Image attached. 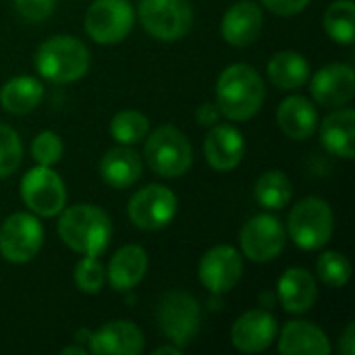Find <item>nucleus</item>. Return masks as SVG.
I'll return each instance as SVG.
<instances>
[{
	"instance_id": "f257e3e1",
	"label": "nucleus",
	"mask_w": 355,
	"mask_h": 355,
	"mask_svg": "<svg viewBox=\"0 0 355 355\" xmlns=\"http://www.w3.org/2000/svg\"><path fill=\"white\" fill-rule=\"evenodd\" d=\"M264 98V79L250 64H231L216 81V106L231 121H250L262 108Z\"/></svg>"
},
{
	"instance_id": "f03ea898",
	"label": "nucleus",
	"mask_w": 355,
	"mask_h": 355,
	"mask_svg": "<svg viewBox=\"0 0 355 355\" xmlns=\"http://www.w3.org/2000/svg\"><path fill=\"white\" fill-rule=\"evenodd\" d=\"M58 235L67 248L81 256H100L110 245L112 223L94 204H75L60 214Z\"/></svg>"
},
{
	"instance_id": "7ed1b4c3",
	"label": "nucleus",
	"mask_w": 355,
	"mask_h": 355,
	"mask_svg": "<svg viewBox=\"0 0 355 355\" xmlns=\"http://www.w3.org/2000/svg\"><path fill=\"white\" fill-rule=\"evenodd\" d=\"M92 56L87 46L73 35L48 37L35 50V71L52 83H73L89 69Z\"/></svg>"
},
{
	"instance_id": "20e7f679",
	"label": "nucleus",
	"mask_w": 355,
	"mask_h": 355,
	"mask_svg": "<svg viewBox=\"0 0 355 355\" xmlns=\"http://www.w3.org/2000/svg\"><path fill=\"white\" fill-rule=\"evenodd\" d=\"M144 156L150 168L166 179L181 177L193 162V150L183 131L173 125H162L146 139Z\"/></svg>"
},
{
	"instance_id": "39448f33",
	"label": "nucleus",
	"mask_w": 355,
	"mask_h": 355,
	"mask_svg": "<svg viewBox=\"0 0 355 355\" xmlns=\"http://www.w3.org/2000/svg\"><path fill=\"white\" fill-rule=\"evenodd\" d=\"M335 229L331 206L322 198H306L289 212V237L302 250L314 252L324 248Z\"/></svg>"
},
{
	"instance_id": "423d86ee",
	"label": "nucleus",
	"mask_w": 355,
	"mask_h": 355,
	"mask_svg": "<svg viewBox=\"0 0 355 355\" xmlns=\"http://www.w3.org/2000/svg\"><path fill=\"white\" fill-rule=\"evenodd\" d=\"M160 333L177 347L185 349L198 335L202 310L193 295L185 291H168L156 310Z\"/></svg>"
},
{
	"instance_id": "0eeeda50",
	"label": "nucleus",
	"mask_w": 355,
	"mask_h": 355,
	"mask_svg": "<svg viewBox=\"0 0 355 355\" xmlns=\"http://www.w3.org/2000/svg\"><path fill=\"white\" fill-rule=\"evenodd\" d=\"M139 21L156 40L175 42L191 29L193 8L189 0H139Z\"/></svg>"
},
{
	"instance_id": "6e6552de",
	"label": "nucleus",
	"mask_w": 355,
	"mask_h": 355,
	"mask_svg": "<svg viewBox=\"0 0 355 355\" xmlns=\"http://www.w3.org/2000/svg\"><path fill=\"white\" fill-rule=\"evenodd\" d=\"M135 23V10L129 0H94L85 12V31L98 44H119Z\"/></svg>"
},
{
	"instance_id": "1a4fd4ad",
	"label": "nucleus",
	"mask_w": 355,
	"mask_h": 355,
	"mask_svg": "<svg viewBox=\"0 0 355 355\" xmlns=\"http://www.w3.org/2000/svg\"><path fill=\"white\" fill-rule=\"evenodd\" d=\"M21 200L25 206L44 218L56 216L67 204V189L62 179L50 166H33L21 179Z\"/></svg>"
},
{
	"instance_id": "9d476101",
	"label": "nucleus",
	"mask_w": 355,
	"mask_h": 355,
	"mask_svg": "<svg viewBox=\"0 0 355 355\" xmlns=\"http://www.w3.org/2000/svg\"><path fill=\"white\" fill-rule=\"evenodd\" d=\"M44 243L42 223L27 212L10 214L0 227V254L12 264H25L37 256Z\"/></svg>"
},
{
	"instance_id": "9b49d317",
	"label": "nucleus",
	"mask_w": 355,
	"mask_h": 355,
	"mask_svg": "<svg viewBox=\"0 0 355 355\" xmlns=\"http://www.w3.org/2000/svg\"><path fill=\"white\" fill-rule=\"evenodd\" d=\"M243 256L254 262H270L279 258L287 243V231L283 223L272 214L252 216L239 233Z\"/></svg>"
},
{
	"instance_id": "f8f14e48",
	"label": "nucleus",
	"mask_w": 355,
	"mask_h": 355,
	"mask_svg": "<svg viewBox=\"0 0 355 355\" xmlns=\"http://www.w3.org/2000/svg\"><path fill=\"white\" fill-rule=\"evenodd\" d=\"M129 218L144 231L166 227L177 214V196L164 185H148L129 200Z\"/></svg>"
},
{
	"instance_id": "ddd939ff",
	"label": "nucleus",
	"mask_w": 355,
	"mask_h": 355,
	"mask_svg": "<svg viewBox=\"0 0 355 355\" xmlns=\"http://www.w3.org/2000/svg\"><path fill=\"white\" fill-rule=\"evenodd\" d=\"M198 275H200V283L208 291L227 293L239 283L243 275L241 256L233 245H216L202 256Z\"/></svg>"
},
{
	"instance_id": "4468645a",
	"label": "nucleus",
	"mask_w": 355,
	"mask_h": 355,
	"mask_svg": "<svg viewBox=\"0 0 355 355\" xmlns=\"http://www.w3.org/2000/svg\"><path fill=\"white\" fill-rule=\"evenodd\" d=\"M277 339V318L266 310L241 314L231 329V343L243 354H260Z\"/></svg>"
},
{
	"instance_id": "2eb2a0df",
	"label": "nucleus",
	"mask_w": 355,
	"mask_h": 355,
	"mask_svg": "<svg viewBox=\"0 0 355 355\" xmlns=\"http://www.w3.org/2000/svg\"><path fill=\"white\" fill-rule=\"evenodd\" d=\"M355 94V73L352 64L335 62L322 67L312 79V96L320 106L335 108L352 102Z\"/></svg>"
},
{
	"instance_id": "dca6fc26",
	"label": "nucleus",
	"mask_w": 355,
	"mask_h": 355,
	"mask_svg": "<svg viewBox=\"0 0 355 355\" xmlns=\"http://www.w3.org/2000/svg\"><path fill=\"white\" fill-rule=\"evenodd\" d=\"M144 345V333L127 320L108 322L89 335V352L94 355H139Z\"/></svg>"
},
{
	"instance_id": "f3484780",
	"label": "nucleus",
	"mask_w": 355,
	"mask_h": 355,
	"mask_svg": "<svg viewBox=\"0 0 355 355\" xmlns=\"http://www.w3.org/2000/svg\"><path fill=\"white\" fill-rule=\"evenodd\" d=\"M262 27H264V15L260 6H256L254 2H237L225 12L220 23V33L231 46L245 48L260 37Z\"/></svg>"
},
{
	"instance_id": "a211bd4d",
	"label": "nucleus",
	"mask_w": 355,
	"mask_h": 355,
	"mask_svg": "<svg viewBox=\"0 0 355 355\" xmlns=\"http://www.w3.org/2000/svg\"><path fill=\"white\" fill-rule=\"evenodd\" d=\"M243 135L231 125H214L204 141V156L216 171H233L243 160Z\"/></svg>"
},
{
	"instance_id": "6ab92c4d",
	"label": "nucleus",
	"mask_w": 355,
	"mask_h": 355,
	"mask_svg": "<svg viewBox=\"0 0 355 355\" xmlns=\"http://www.w3.org/2000/svg\"><path fill=\"white\" fill-rule=\"evenodd\" d=\"M279 352L283 355H329L333 347L322 329L306 320H293L281 331Z\"/></svg>"
},
{
	"instance_id": "aec40b11",
	"label": "nucleus",
	"mask_w": 355,
	"mask_h": 355,
	"mask_svg": "<svg viewBox=\"0 0 355 355\" xmlns=\"http://www.w3.org/2000/svg\"><path fill=\"white\" fill-rule=\"evenodd\" d=\"M281 306L291 314L308 312L318 297V287L314 277L306 268H289L283 272L277 285Z\"/></svg>"
},
{
	"instance_id": "412c9836",
	"label": "nucleus",
	"mask_w": 355,
	"mask_h": 355,
	"mask_svg": "<svg viewBox=\"0 0 355 355\" xmlns=\"http://www.w3.org/2000/svg\"><path fill=\"white\" fill-rule=\"evenodd\" d=\"M277 121L281 131L295 139H308L310 135H314L316 127H318V110L316 106L304 98V96H289L281 102L279 110H277Z\"/></svg>"
},
{
	"instance_id": "4be33fe9",
	"label": "nucleus",
	"mask_w": 355,
	"mask_h": 355,
	"mask_svg": "<svg viewBox=\"0 0 355 355\" xmlns=\"http://www.w3.org/2000/svg\"><path fill=\"white\" fill-rule=\"evenodd\" d=\"M148 272V254L139 245H125L121 248L108 262V283L114 291H129L133 289Z\"/></svg>"
},
{
	"instance_id": "5701e85b",
	"label": "nucleus",
	"mask_w": 355,
	"mask_h": 355,
	"mask_svg": "<svg viewBox=\"0 0 355 355\" xmlns=\"http://www.w3.org/2000/svg\"><path fill=\"white\" fill-rule=\"evenodd\" d=\"M100 177L116 189L131 187L141 177V158L129 146L108 150L100 160Z\"/></svg>"
},
{
	"instance_id": "b1692460",
	"label": "nucleus",
	"mask_w": 355,
	"mask_h": 355,
	"mask_svg": "<svg viewBox=\"0 0 355 355\" xmlns=\"http://www.w3.org/2000/svg\"><path fill=\"white\" fill-rule=\"evenodd\" d=\"M320 139L324 148L345 160L355 156V112L352 108H341L322 121Z\"/></svg>"
},
{
	"instance_id": "393cba45",
	"label": "nucleus",
	"mask_w": 355,
	"mask_h": 355,
	"mask_svg": "<svg viewBox=\"0 0 355 355\" xmlns=\"http://www.w3.org/2000/svg\"><path fill=\"white\" fill-rule=\"evenodd\" d=\"M268 79L279 89H300L310 79V62L293 50L277 52L268 60Z\"/></svg>"
},
{
	"instance_id": "a878e982",
	"label": "nucleus",
	"mask_w": 355,
	"mask_h": 355,
	"mask_svg": "<svg viewBox=\"0 0 355 355\" xmlns=\"http://www.w3.org/2000/svg\"><path fill=\"white\" fill-rule=\"evenodd\" d=\"M44 98V85L35 77H15L0 89V104L10 114L31 112Z\"/></svg>"
},
{
	"instance_id": "bb28decb",
	"label": "nucleus",
	"mask_w": 355,
	"mask_h": 355,
	"mask_svg": "<svg viewBox=\"0 0 355 355\" xmlns=\"http://www.w3.org/2000/svg\"><path fill=\"white\" fill-rule=\"evenodd\" d=\"M258 204L266 210H283L291 200V181L283 171H266L254 185Z\"/></svg>"
},
{
	"instance_id": "cd10ccee",
	"label": "nucleus",
	"mask_w": 355,
	"mask_h": 355,
	"mask_svg": "<svg viewBox=\"0 0 355 355\" xmlns=\"http://www.w3.org/2000/svg\"><path fill=\"white\" fill-rule=\"evenodd\" d=\"M327 33L343 46H352L355 40V4L352 0L333 2L324 12Z\"/></svg>"
},
{
	"instance_id": "c85d7f7f",
	"label": "nucleus",
	"mask_w": 355,
	"mask_h": 355,
	"mask_svg": "<svg viewBox=\"0 0 355 355\" xmlns=\"http://www.w3.org/2000/svg\"><path fill=\"white\" fill-rule=\"evenodd\" d=\"M150 131V121L139 110H123L110 123V133L121 146H133L146 139Z\"/></svg>"
},
{
	"instance_id": "c756f323",
	"label": "nucleus",
	"mask_w": 355,
	"mask_h": 355,
	"mask_svg": "<svg viewBox=\"0 0 355 355\" xmlns=\"http://www.w3.org/2000/svg\"><path fill=\"white\" fill-rule=\"evenodd\" d=\"M318 277L329 287H343L352 279V264L341 252H324L316 262Z\"/></svg>"
},
{
	"instance_id": "7c9ffc66",
	"label": "nucleus",
	"mask_w": 355,
	"mask_h": 355,
	"mask_svg": "<svg viewBox=\"0 0 355 355\" xmlns=\"http://www.w3.org/2000/svg\"><path fill=\"white\" fill-rule=\"evenodd\" d=\"M23 148L17 131L8 125H0V179L10 177L21 164Z\"/></svg>"
},
{
	"instance_id": "2f4dec72",
	"label": "nucleus",
	"mask_w": 355,
	"mask_h": 355,
	"mask_svg": "<svg viewBox=\"0 0 355 355\" xmlns=\"http://www.w3.org/2000/svg\"><path fill=\"white\" fill-rule=\"evenodd\" d=\"M106 281V268L98 260V256H83V260L75 268V285L83 293H98L104 287Z\"/></svg>"
},
{
	"instance_id": "473e14b6",
	"label": "nucleus",
	"mask_w": 355,
	"mask_h": 355,
	"mask_svg": "<svg viewBox=\"0 0 355 355\" xmlns=\"http://www.w3.org/2000/svg\"><path fill=\"white\" fill-rule=\"evenodd\" d=\"M62 139L52 131H42L31 144V156L42 166H52L62 158Z\"/></svg>"
},
{
	"instance_id": "72a5a7b5",
	"label": "nucleus",
	"mask_w": 355,
	"mask_h": 355,
	"mask_svg": "<svg viewBox=\"0 0 355 355\" xmlns=\"http://www.w3.org/2000/svg\"><path fill=\"white\" fill-rule=\"evenodd\" d=\"M15 6L23 19L37 23V21L48 19L54 12L56 0H15Z\"/></svg>"
},
{
	"instance_id": "f704fd0d",
	"label": "nucleus",
	"mask_w": 355,
	"mask_h": 355,
	"mask_svg": "<svg viewBox=\"0 0 355 355\" xmlns=\"http://www.w3.org/2000/svg\"><path fill=\"white\" fill-rule=\"evenodd\" d=\"M310 0H262V4L275 12V15H281V17H291V15H297L302 12L306 6H308Z\"/></svg>"
},
{
	"instance_id": "c9c22d12",
	"label": "nucleus",
	"mask_w": 355,
	"mask_h": 355,
	"mask_svg": "<svg viewBox=\"0 0 355 355\" xmlns=\"http://www.w3.org/2000/svg\"><path fill=\"white\" fill-rule=\"evenodd\" d=\"M196 116H198V123H200L202 127H210V125L218 123L220 110H218L216 104H204V106L198 108V114H196Z\"/></svg>"
},
{
	"instance_id": "e433bc0d",
	"label": "nucleus",
	"mask_w": 355,
	"mask_h": 355,
	"mask_svg": "<svg viewBox=\"0 0 355 355\" xmlns=\"http://www.w3.org/2000/svg\"><path fill=\"white\" fill-rule=\"evenodd\" d=\"M339 352L343 355H354L355 354V324L349 322L343 331V337L339 341Z\"/></svg>"
},
{
	"instance_id": "4c0bfd02",
	"label": "nucleus",
	"mask_w": 355,
	"mask_h": 355,
	"mask_svg": "<svg viewBox=\"0 0 355 355\" xmlns=\"http://www.w3.org/2000/svg\"><path fill=\"white\" fill-rule=\"evenodd\" d=\"M164 354L181 355L183 354V349H181V347H177V345H166V347H158V349H154V355H164Z\"/></svg>"
},
{
	"instance_id": "58836bf2",
	"label": "nucleus",
	"mask_w": 355,
	"mask_h": 355,
	"mask_svg": "<svg viewBox=\"0 0 355 355\" xmlns=\"http://www.w3.org/2000/svg\"><path fill=\"white\" fill-rule=\"evenodd\" d=\"M69 354H79V355H83V354H87L83 347H64L62 349V355H69Z\"/></svg>"
}]
</instances>
